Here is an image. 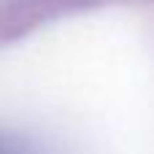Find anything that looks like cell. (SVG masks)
<instances>
[{"mask_svg": "<svg viewBox=\"0 0 154 154\" xmlns=\"http://www.w3.org/2000/svg\"><path fill=\"white\" fill-rule=\"evenodd\" d=\"M0 154H14L11 149H8V143H5V141H0Z\"/></svg>", "mask_w": 154, "mask_h": 154, "instance_id": "cell-1", "label": "cell"}]
</instances>
